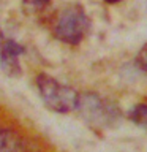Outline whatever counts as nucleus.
<instances>
[{
    "label": "nucleus",
    "instance_id": "f257e3e1",
    "mask_svg": "<svg viewBox=\"0 0 147 152\" xmlns=\"http://www.w3.org/2000/svg\"><path fill=\"white\" fill-rule=\"evenodd\" d=\"M76 109L79 111L85 122L98 128H108L116 125L122 116L117 104L108 102V100H103L100 95L92 92L79 94Z\"/></svg>",
    "mask_w": 147,
    "mask_h": 152
},
{
    "label": "nucleus",
    "instance_id": "f03ea898",
    "mask_svg": "<svg viewBox=\"0 0 147 152\" xmlns=\"http://www.w3.org/2000/svg\"><path fill=\"white\" fill-rule=\"evenodd\" d=\"M36 86L41 100L51 111L65 114L74 111L78 106L79 94L74 89H71L70 86L60 84L49 75H38Z\"/></svg>",
    "mask_w": 147,
    "mask_h": 152
},
{
    "label": "nucleus",
    "instance_id": "7ed1b4c3",
    "mask_svg": "<svg viewBox=\"0 0 147 152\" xmlns=\"http://www.w3.org/2000/svg\"><path fill=\"white\" fill-rule=\"evenodd\" d=\"M89 30V19L81 5H68L57 18L54 33L66 45H78Z\"/></svg>",
    "mask_w": 147,
    "mask_h": 152
},
{
    "label": "nucleus",
    "instance_id": "20e7f679",
    "mask_svg": "<svg viewBox=\"0 0 147 152\" xmlns=\"http://www.w3.org/2000/svg\"><path fill=\"white\" fill-rule=\"evenodd\" d=\"M24 54V48L13 40H5L0 46V68L9 78L21 75L19 57Z\"/></svg>",
    "mask_w": 147,
    "mask_h": 152
},
{
    "label": "nucleus",
    "instance_id": "39448f33",
    "mask_svg": "<svg viewBox=\"0 0 147 152\" xmlns=\"http://www.w3.org/2000/svg\"><path fill=\"white\" fill-rule=\"evenodd\" d=\"M0 152H25V141L17 132L0 130Z\"/></svg>",
    "mask_w": 147,
    "mask_h": 152
},
{
    "label": "nucleus",
    "instance_id": "423d86ee",
    "mask_svg": "<svg viewBox=\"0 0 147 152\" xmlns=\"http://www.w3.org/2000/svg\"><path fill=\"white\" fill-rule=\"evenodd\" d=\"M127 117L136 125L147 128V103H138L133 108H130V111L127 113Z\"/></svg>",
    "mask_w": 147,
    "mask_h": 152
},
{
    "label": "nucleus",
    "instance_id": "0eeeda50",
    "mask_svg": "<svg viewBox=\"0 0 147 152\" xmlns=\"http://www.w3.org/2000/svg\"><path fill=\"white\" fill-rule=\"evenodd\" d=\"M49 2L51 0H22V8L28 14L40 13L49 5Z\"/></svg>",
    "mask_w": 147,
    "mask_h": 152
},
{
    "label": "nucleus",
    "instance_id": "6e6552de",
    "mask_svg": "<svg viewBox=\"0 0 147 152\" xmlns=\"http://www.w3.org/2000/svg\"><path fill=\"white\" fill-rule=\"evenodd\" d=\"M136 64H138V66H139L142 71H147V45H144L139 49V52H138Z\"/></svg>",
    "mask_w": 147,
    "mask_h": 152
},
{
    "label": "nucleus",
    "instance_id": "1a4fd4ad",
    "mask_svg": "<svg viewBox=\"0 0 147 152\" xmlns=\"http://www.w3.org/2000/svg\"><path fill=\"white\" fill-rule=\"evenodd\" d=\"M106 3H117V2H120V0H104Z\"/></svg>",
    "mask_w": 147,
    "mask_h": 152
},
{
    "label": "nucleus",
    "instance_id": "9d476101",
    "mask_svg": "<svg viewBox=\"0 0 147 152\" xmlns=\"http://www.w3.org/2000/svg\"><path fill=\"white\" fill-rule=\"evenodd\" d=\"M2 38H3V33H2V30H0V40H2Z\"/></svg>",
    "mask_w": 147,
    "mask_h": 152
}]
</instances>
